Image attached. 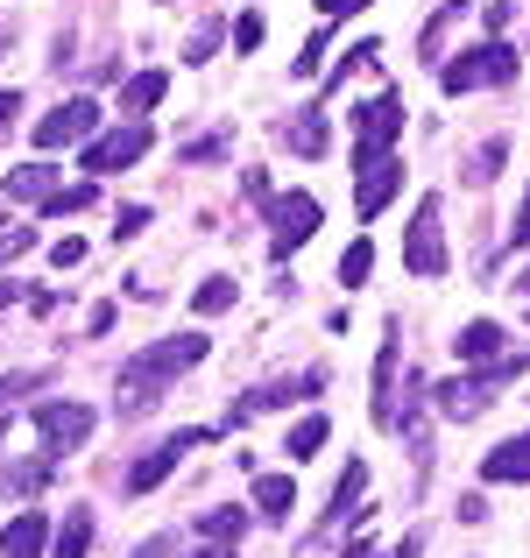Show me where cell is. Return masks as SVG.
<instances>
[{
    "instance_id": "6da1fadb",
    "label": "cell",
    "mask_w": 530,
    "mask_h": 558,
    "mask_svg": "<svg viewBox=\"0 0 530 558\" xmlns=\"http://www.w3.org/2000/svg\"><path fill=\"white\" fill-rule=\"evenodd\" d=\"M205 361V332H177V340H156V347H142V354H128L121 361V396H128V417H142V410H156V396L170 389L184 368H198Z\"/></svg>"
},
{
    "instance_id": "7a4b0ae2",
    "label": "cell",
    "mask_w": 530,
    "mask_h": 558,
    "mask_svg": "<svg viewBox=\"0 0 530 558\" xmlns=\"http://www.w3.org/2000/svg\"><path fill=\"white\" fill-rule=\"evenodd\" d=\"M517 78V50H509L503 36L495 43H474V50H460L453 64H438V85L446 93H474V85H509Z\"/></svg>"
},
{
    "instance_id": "3957f363",
    "label": "cell",
    "mask_w": 530,
    "mask_h": 558,
    "mask_svg": "<svg viewBox=\"0 0 530 558\" xmlns=\"http://www.w3.org/2000/svg\"><path fill=\"white\" fill-rule=\"evenodd\" d=\"M403 135V93H375L361 113H353V163H368V156H389V142Z\"/></svg>"
},
{
    "instance_id": "277c9868",
    "label": "cell",
    "mask_w": 530,
    "mask_h": 558,
    "mask_svg": "<svg viewBox=\"0 0 530 558\" xmlns=\"http://www.w3.org/2000/svg\"><path fill=\"white\" fill-rule=\"evenodd\" d=\"M149 121H121V128H107V135H93L85 142V156L79 163L93 170V178H113V170H128V163H142V156H149Z\"/></svg>"
},
{
    "instance_id": "5b68a950",
    "label": "cell",
    "mask_w": 530,
    "mask_h": 558,
    "mask_svg": "<svg viewBox=\"0 0 530 558\" xmlns=\"http://www.w3.org/2000/svg\"><path fill=\"white\" fill-rule=\"evenodd\" d=\"M403 269L410 276H446V233H438V198H418L403 233Z\"/></svg>"
},
{
    "instance_id": "8992f818",
    "label": "cell",
    "mask_w": 530,
    "mask_h": 558,
    "mask_svg": "<svg viewBox=\"0 0 530 558\" xmlns=\"http://www.w3.org/2000/svg\"><path fill=\"white\" fill-rule=\"evenodd\" d=\"M312 233H318V198H312V191H290V198H269V247H276V255L304 247Z\"/></svg>"
},
{
    "instance_id": "52a82bcc",
    "label": "cell",
    "mask_w": 530,
    "mask_h": 558,
    "mask_svg": "<svg viewBox=\"0 0 530 558\" xmlns=\"http://www.w3.org/2000/svg\"><path fill=\"white\" fill-rule=\"evenodd\" d=\"M93 128H99L93 99H64L57 113H43V121H36V149L43 156H50V149H79V142H93Z\"/></svg>"
},
{
    "instance_id": "ba28073f",
    "label": "cell",
    "mask_w": 530,
    "mask_h": 558,
    "mask_svg": "<svg viewBox=\"0 0 530 558\" xmlns=\"http://www.w3.org/2000/svg\"><path fill=\"white\" fill-rule=\"evenodd\" d=\"M205 438H213V432H177V438H164L156 452H142V460L128 466V481H121V488H128V495H149L164 474H177V460H184L191 446H205Z\"/></svg>"
},
{
    "instance_id": "9c48e42d",
    "label": "cell",
    "mask_w": 530,
    "mask_h": 558,
    "mask_svg": "<svg viewBox=\"0 0 530 558\" xmlns=\"http://www.w3.org/2000/svg\"><path fill=\"white\" fill-rule=\"evenodd\" d=\"M36 432H43V446H50V452H71V446L93 438V410H85V403H43L36 410Z\"/></svg>"
},
{
    "instance_id": "30bf717a",
    "label": "cell",
    "mask_w": 530,
    "mask_h": 558,
    "mask_svg": "<svg viewBox=\"0 0 530 558\" xmlns=\"http://www.w3.org/2000/svg\"><path fill=\"white\" fill-rule=\"evenodd\" d=\"M361 170V184H353V205H361V219H375L382 205L396 198V184H403V163L396 156H368V163H353Z\"/></svg>"
},
{
    "instance_id": "8fae6325",
    "label": "cell",
    "mask_w": 530,
    "mask_h": 558,
    "mask_svg": "<svg viewBox=\"0 0 530 558\" xmlns=\"http://www.w3.org/2000/svg\"><path fill=\"white\" fill-rule=\"evenodd\" d=\"M50 551V517L43 509H22V517L0 531V558H43Z\"/></svg>"
},
{
    "instance_id": "7c38bea8",
    "label": "cell",
    "mask_w": 530,
    "mask_h": 558,
    "mask_svg": "<svg viewBox=\"0 0 530 558\" xmlns=\"http://www.w3.org/2000/svg\"><path fill=\"white\" fill-rule=\"evenodd\" d=\"M396 354H403V326L389 318V340H382V361H375V424L382 432L396 424Z\"/></svg>"
},
{
    "instance_id": "4fadbf2b",
    "label": "cell",
    "mask_w": 530,
    "mask_h": 558,
    "mask_svg": "<svg viewBox=\"0 0 530 558\" xmlns=\"http://www.w3.org/2000/svg\"><path fill=\"white\" fill-rule=\"evenodd\" d=\"M57 191H64V170H57V163H22V170H8V198H14V205H50Z\"/></svg>"
},
{
    "instance_id": "5bb4252c",
    "label": "cell",
    "mask_w": 530,
    "mask_h": 558,
    "mask_svg": "<svg viewBox=\"0 0 530 558\" xmlns=\"http://www.w3.org/2000/svg\"><path fill=\"white\" fill-rule=\"evenodd\" d=\"M453 354H460L467 368H495V361H503V326H495V318H474V326H460Z\"/></svg>"
},
{
    "instance_id": "9a60e30c",
    "label": "cell",
    "mask_w": 530,
    "mask_h": 558,
    "mask_svg": "<svg viewBox=\"0 0 530 558\" xmlns=\"http://www.w3.org/2000/svg\"><path fill=\"white\" fill-rule=\"evenodd\" d=\"M361 481H368V466H361V460H347L340 488H333V509H326V523H361V517H368V509H361Z\"/></svg>"
},
{
    "instance_id": "2e32d148",
    "label": "cell",
    "mask_w": 530,
    "mask_h": 558,
    "mask_svg": "<svg viewBox=\"0 0 530 558\" xmlns=\"http://www.w3.org/2000/svg\"><path fill=\"white\" fill-rule=\"evenodd\" d=\"M481 474L489 481H530V432L509 438V446H495L489 460H481Z\"/></svg>"
},
{
    "instance_id": "e0dca14e",
    "label": "cell",
    "mask_w": 530,
    "mask_h": 558,
    "mask_svg": "<svg viewBox=\"0 0 530 558\" xmlns=\"http://www.w3.org/2000/svg\"><path fill=\"white\" fill-rule=\"evenodd\" d=\"M284 135H290V149H298V156H326V142H333V128H326V113H318V107H304V113H298V121H290V128H284Z\"/></svg>"
},
{
    "instance_id": "ac0fdd59",
    "label": "cell",
    "mask_w": 530,
    "mask_h": 558,
    "mask_svg": "<svg viewBox=\"0 0 530 558\" xmlns=\"http://www.w3.org/2000/svg\"><path fill=\"white\" fill-rule=\"evenodd\" d=\"M50 474H57V452H36V460H14L8 474H0V488H8V495H36Z\"/></svg>"
},
{
    "instance_id": "d6986e66",
    "label": "cell",
    "mask_w": 530,
    "mask_h": 558,
    "mask_svg": "<svg viewBox=\"0 0 530 558\" xmlns=\"http://www.w3.org/2000/svg\"><path fill=\"white\" fill-rule=\"evenodd\" d=\"M255 509H262V517H290V509H298L290 474H255Z\"/></svg>"
},
{
    "instance_id": "ffe728a7",
    "label": "cell",
    "mask_w": 530,
    "mask_h": 558,
    "mask_svg": "<svg viewBox=\"0 0 530 558\" xmlns=\"http://www.w3.org/2000/svg\"><path fill=\"white\" fill-rule=\"evenodd\" d=\"M85 545H93V517H85V509H71L64 531H50V558H85Z\"/></svg>"
},
{
    "instance_id": "44dd1931",
    "label": "cell",
    "mask_w": 530,
    "mask_h": 558,
    "mask_svg": "<svg viewBox=\"0 0 530 558\" xmlns=\"http://www.w3.org/2000/svg\"><path fill=\"white\" fill-rule=\"evenodd\" d=\"M164 93H170L164 71H135V78H128V93H121V113H149Z\"/></svg>"
},
{
    "instance_id": "7402d4cb",
    "label": "cell",
    "mask_w": 530,
    "mask_h": 558,
    "mask_svg": "<svg viewBox=\"0 0 530 558\" xmlns=\"http://www.w3.org/2000/svg\"><path fill=\"white\" fill-rule=\"evenodd\" d=\"M198 531H205V545H241L248 509H213V517H198Z\"/></svg>"
},
{
    "instance_id": "603a6c76",
    "label": "cell",
    "mask_w": 530,
    "mask_h": 558,
    "mask_svg": "<svg viewBox=\"0 0 530 558\" xmlns=\"http://www.w3.org/2000/svg\"><path fill=\"white\" fill-rule=\"evenodd\" d=\"M453 22H460V0H446V8L432 14V28L418 36V50H424V57H438V50H446V36H453Z\"/></svg>"
},
{
    "instance_id": "cb8c5ba5",
    "label": "cell",
    "mask_w": 530,
    "mask_h": 558,
    "mask_svg": "<svg viewBox=\"0 0 530 558\" xmlns=\"http://www.w3.org/2000/svg\"><path fill=\"white\" fill-rule=\"evenodd\" d=\"M326 432H333V424H326V417H304V424H298V432H290V446H284V452H290V460H312V452H318V446H326Z\"/></svg>"
},
{
    "instance_id": "d4e9b609",
    "label": "cell",
    "mask_w": 530,
    "mask_h": 558,
    "mask_svg": "<svg viewBox=\"0 0 530 558\" xmlns=\"http://www.w3.org/2000/svg\"><path fill=\"white\" fill-rule=\"evenodd\" d=\"M368 269H375V247H368V241H353L347 255H340V283H347V290H353V283H368Z\"/></svg>"
},
{
    "instance_id": "484cf974",
    "label": "cell",
    "mask_w": 530,
    "mask_h": 558,
    "mask_svg": "<svg viewBox=\"0 0 530 558\" xmlns=\"http://www.w3.org/2000/svg\"><path fill=\"white\" fill-rule=\"evenodd\" d=\"M191 304H198V318H219L233 304V283H227V276H213V283H198V298H191Z\"/></svg>"
},
{
    "instance_id": "4316f807",
    "label": "cell",
    "mask_w": 530,
    "mask_h": 558,
    "mask_svg": "<svg viewBox=\"0 0 530 558\" xmlns=\"http://www.w3.org/2000/svg\"><path fill=\"white\" fill-rule=\"evenodd\" d=\"M503 156H509V142H481V156L467 163V178H474V184H495V170H503Z\"/></svg>"
},
{
    "instance_id": "83f0119b",
    "label": "cell",
    "mask_w": 530,
    "mask_h": 558,
    "mask_svg": "<svg viewBox=\"0 0 530 558\" xmlns=\"http://www.w3.org/2000/svg\"><path fill=\"white\" fill-rule=\"evenodd\" d=\"M93 198H99L93 184H71V191H57V198L43 205V213H50V219H64V213H85V205H93Z\"/></svg>"
},
{
    "instance_id": "f1b7e54d",
    "label": "cell",
    "mask_w": 530,
    "mask_h": 558,
    "mask_svg": "<svg viewBox=\"0 0 530 558\" xmlns=\"http://www.w3.org/2000/svg\"><path fill=\"white\" fill-rule=\"evenodd\" d=\"M318 64H326V28L304 43V57H290V71H298V78H318Z\"/></svg>"
},
{
    "instance_id": "f546056e",
    "label": "cell",
    "mask_w": 530,
    "mask_h": 558,
    "mask_svg": "<svg viewBox=\"0 0 530 558\" xmlns=\"http://www.w3.org/2000/svg\"><path fill=\"white\" fill-rule=\"evenodd\" d=\"M28 247H36V233H28V227H8V233H0V269H8V262H22Z\"/></svg>"
},
{
    "instance_id": "4dcf8cb0",
    "label": "cell",
    "mask_w": 530,
    "mask_h": 558,
    "mask_svg": "<svg viewBox=\"0 0 530 558\" xmlns=\"http://www.w3.org/2000/svg\"><path fill=\"white\" fill-rule=\"evenodd\" d=\"M213 43H219V22H205L198 36H191V50H184V64H205V57H213Z\"/></svg>"
},
{
    "instance_id": "1f68e13d",
    "label": "cell",
    "mask_w": 530,
    "mask_h": 558,
    "mask_svg": "<svg viewBox=\"0 0 530 558\" xmlns=\"http://www.w3.org/2000/svg\"><path fill=\"white\" fill-rule=\"evenodd\" d=\"M142 227H149V213H142V205H128V213L121 219H113V241H135V233Z\"/></svg>"
},
{
    "instance_id": "d6a6232c",
    "label": "cell",
    "mask_w": 530,
    "mask_h": 558,
    "mask_svg": "<svg viewBox=\"0 0 530 558\" xmlns=\"http://www.w3.org/2000/svg\"><path fill=\"white\" fill-rule=\"evenodd\" d=\"M262 43V14H241V22H233V50H255Z\"/></svg>"
},
{
    "instance_id": "836d02e7",
    "label": "cell",
    "mask_w": 530,
    "mask_h": 558,
    "mask_svg": "<svg viewBox=\"0 0 530 558\" xmlns=\"http://www.w3.org/2000/svg\"><path fill=\"white\" fill-rule=\"evenodd\" d=\"M213 156H227V142L205 135V142H191V149H184V163H213Z\"/></svg>"
},
{
    "instance_id": "e575fe53",
    "label": "cell",
    "mask_w": 530,
    "mask_h": 558,
    "mask_svg": "<svg viewBox=\"0 0 530 558\" xmlns=\"http://www.w3.org/2000/svg\"><path fill=\"white\" fill-rule=\"evenodd\" d=\"M50 262H57V269H79V262H85V241H57Z\"/></svg>"
},
{
    "instance_id": "d590c367",
    "label": "cell",
    "mask_w": 530,
    "mask_h": 558,
    "mask_svg": "<svg viewBox=\"0 0 530 558\" xmlns=\"http://www.w3.org/2000/svg\"><path fill=\"white\" fill-rule=\"evenodd\" d=\"M368 0H318V14H326V22H340V14H361Z\"/></svg>"
},
{
    "instance_id": "8d00e7d4",
    "label": "cell",
    "mask_w": 530,
    "mask_h": 558,
    "mask_svg": "<svg viewBox=\"0 0 530 558\" xmlns=\"http://www.w3.org/2000/svg\"><path fill=\"white\" fill-rule=\"evenodd\" d=\"M135 558H177V537H149V545H142Z\"/></svg>"
},
{
    "instance_id": "74e56055",
    "label": "cell",
    "mask_w": 530,
    "mask_h": 558,
    "mask_svg": "<svg viewBox=\"0 0 530 558\" xmlns=\"http://www.w3.org/2000/svg\"><path fill=\"white\" fill-rule=\"evenodd\" d=\"M14 113H22V93L8 85V93H0V128H14Z\"/></svg>"
},
{
    "instance_id": "f35d334b",
    "label": "cell",
    "mask_w": 530,
    "mask_h": 558,
    "mask_svg": "<svg viewBox=\"0 0 530 558\" xmlns=\"http://www.w3.org/2000/svg\"><path fill=\"white\" fill-rule=\"evenodd\" d=\"M198 558H233V551H227V545H205V551H198Z\"/></svg>"
},
{
    "instance_id": "ab89813d",
    "label": "cell",
    "mask_w": 530,
    "mask_h": 558,
    "mask_svg": "<svg viewBox=\"0 0 530 558\" xmlns=\"http://www.w3.org/2000/svg\"><path fill=\"white\" fill-rule=\"evenodd\" d=\"M0 304H14V283H0Z\"/></svg>"
},
{
    "instance_id": "60d3db41",
    "label": "cell",
    "mask_w": 530,
    "mask_h": 558,
    "mask_svg": "<svg viewBox=\"0 0 530 558\" xmlns=\"http://www.w3.org/2000/svg\"><path fill=\"white\" fill-rule=\"evenodd\" d=\"M347 558H375V551H368V545H353V551H347Z\"/></svg>"
},
{
    "instance_id": "b9f144b4",
    "label": "cell",
    "mask_w": 530,
    "mask_h": 558,
    "mask_svg": "<svg viewBox=\"0 0 530 558\" xmlns=\"http://www.w3.org/2000/svg\"><path fill=\"white\" fill-rule=\"evenodd\" d=\"M0 446H8V424H0Z\"/></svg>"
},
{
    "instance_id": "7bdbcfd3",
    "label": "cell",
    "mask_w": 530,
    "mask_h": 558,
    "mask_svg": "<svg viewBox=\"0 0 530 558\" xmlns=\"http://www.w3.org/2000/svg\"><path fill=\"white\" fill-rule=\"evenodd\" d=\"M523 298H530V276H523Z\"/></svg>"
}]
</instances>
